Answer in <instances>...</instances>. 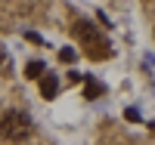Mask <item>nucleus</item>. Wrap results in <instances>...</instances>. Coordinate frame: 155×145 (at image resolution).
Instances as JSON below:
<instances>
[{"instance_id": "obj_3", "label": "nucleus", "mask_w": 155, "mask_h": 145, "mask_svg": "<svg viewBox=\"0 0 155 145\" xmlns=\"http://www.w3.org/2000/svg\"><path fill=\"white\" fill-rule=\"evenodd\" d=\"M84 96L87 99H96V96H102V93H106V87H102L99 80H93V77H90V74H84Z\"/></svg>"}, {"instance_id": "obj_5", "label": "nucleus", "mask_w": 155, "mask_h": 145, "mask_svg": "<svg viewBox=\"0 0 155 145\" xmlns=\"http://www.w3.org/2000/svg\"><path fill=\"white\" fill-rule=\"evenodd\" d=\"M59 59H62V62H68V65H71V62L78 59V52H74V46H65V49H59Z\"/></svg>"}, {"instance_id": "obj_1", "label": "nucleus", "mask_w": 155, "mask_h": 145, "mask_svg": "<svg viewBox=\"0 0 155 145\" xmlns=\"http://www.w3.org/2000/svg\"><path fill=\"white\" fill-rule=\"evenodd\" d=\"M0 136L9 142H25L31 136V117L25 111H6L0 117Z\"/></svg>"}, {"instance_id": "obj_7", "label": "nucleus", "mask_w": 155, "mask_h": 145, "mask_svg": "<svg viewBox=\"0 0 155 145\" xmlns=\"http://www.w3.org/2000/svg\"><path fill=\"white\" fill-rule=\"evenodd\" d=\"M25 37H28L31 43H44V37H41V34H34V31H28V34H25Z\"/></svg>"}, {"instance_id": "obj_2", "label": "nucleus", "mask_w": 155, "mask_h": 145, "mask_svg": "<svg viewBox=\"0 0 155 145\" xmlns=\"http://www.w3.org/2000/svg\"><path fill=\"white\" fill-rule=\"evenodd\" d=\"M56 93H59V77H56L53 71H50V74L44 71V74H41V96H44V99H53Z\"/></svg>"}, {"instance_id": "obj_4", "label": "nucleus", "mask_w": 155, "mask_h": 145, "mask_svg": "<svg viewBox=\"0 0 155 145\" xmlns=\"http://www.w3.org/2000/svg\"><path fill=\"white\" fill-rule=\"evenodd\" d=\"M44 71H47V65H44L41 59H31L28 65H25V77H41Z\"/></svg>"}, {"instance_id": "obj_6", "label": "nucleus", "mask_w": 155, "mask_h": 145, "mask_svg": "<svg viewBox=\"0 0 155 145\" xmlns=\"http://www.w3.org/2000/svg\"><path fill=\"white\" fill-rule=\"evenodd\" d=\"M124 117H127V121H140V111H137V108H127Z\"/></svg>"}]
</instances>
